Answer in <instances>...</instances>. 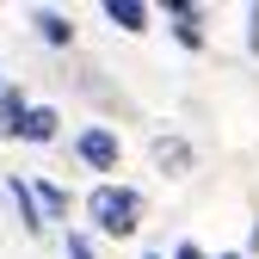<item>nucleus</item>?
Instances as JSON below:
<instances>
[{
  "label": "nucleus",
  "instance_id": "1",
  "mask_svg": "<svg viewBox=\"0 0 259 259\" xmlns=\"http://www.w3.org/2000/svg\"><path fill=\"white\" fill-rule=\"evenodd\" d=\"M142 216H148V204H142L136 185L99 179V185L87 191V222H93V235H105V241H130V235L142 229Z\"/></svg>",
  "mask_w": 259,
  "mask_h": 259
},
{
  "label": "nucleus",
  "instance_id": "2",
  "mask_svg": "<svg viewBox=\"0 0 259 259\" xmlns=\"http://www.w3.org/2000/svg\"><path fill=\"white\" fill-rule=\"evenodd\" d=\"M74 154H80V167H93V173H117L123 167V142H117L111 123H87L74 136Z\"/></svg>",
  "mask_w": 259,
  "mask_h": 259
},
{
  "label": "nucleus",
  "instance_id": "3",
  "mask_svg": "<svg viewBox=\"0 0 259 259\" xmlns=\"http://www.w3.org/2000/svg\"><path fill=\"white\" fill-rule=\"evenodd\" d=\"M7 198H13V210H19V229H25V235H44V229H50V222H44V204H37V191H31V179L7 173Z\"/></svg>",
  "mask_w": 259,
  "mask_h": 259
},
{
  "label": "nucleus",
  "instance_id": "4",
  "mask_svg": "<svg viewBox=\"0 0 259 259\" xmlns=\"http://www.w3.org/2000/svg\"><path fill=\"white\" fill-rule=\"evenodd\" d=\"M167 19H173V44H179V50H204V7H191V0H167Z\"/></svg>",
  "mask_w": 259,
  "mask_h": 259
},
{
  "label": "nucleus",
  "instance_id": "5",
  "mask_svg": "<svg viewBox=\"0 0 259 259\" xmlns=\"http://www.w3.org/2000/svg\"><path fill=\"white\" fill-rule=\"evenodd\" d=\"M31 25H37V37H44L50 50H68V44H74V19L62 13V7H37V13H31Z\"/></svg>",
  "mask_w": 259,
  "mask_h": 259
},
{
  "label": "nucleus",
  "instance_id": "6",
  "mask_svg": "<svg viewBox=\"0 0 259 259\" xmlns=\"http://www.w3.org/2000/svg\"><path fill=\"white\" fill-rule=\"evenodd\" d=\"M25 117H31V99L19 87H7V93H0V142H19L25 136Z\"/></svg>",
  "mask_w": 259,
  "mask_h": 259
},
{
  "label": "nucleus",
  "instance_id": "7",
  "mask_svg": "<svg viewBox=\"0 0 259 259\" xmlns=\"http://www.w3.org/2000/svg\"><path fill=\"white\" fill-rule=\"evenodd\" d=\"M31 191H37V204H44V222H68V216H74V191H68V185L31 179Z\"/></svg>",
  "mask_w": 259,
  "mask_h": 259
},
{
  "label": "nucleus",
  "instance_id": "8",
  "mask_svg": "<svg viewBox=\"0 0 259 259\" xmlns=\"http://www.w3.org/2000/svg\"><path fill=\"white\" fill-rule=\"evenodd\" d=\"M62 136V111L56 105H31V117H25V136L19 142H31V148H50Z\"/></svg>",
  "mask_w": 259,
  "mask_h": 259
},
{
  "label": "nucleus",
  "instance_id": "9",
  "mask_svg": "<svg viewBox=\"0 0 259 259\" xmlns=\"http://www.w3.org/2000/svg\"><path fill=\"white\" fill-rule=\"evenodd\" d=\"M105 19H111L117 31H130V37H136V31H148L154 7H148V0H105Z\"/></svg>",
  "mask_w": 259,
  "mask_h": 259
},
{
  "label": "nucleus",
  "instance_id": "10",
  "mask_svg": "<svg viewBox=\"0 0 259 259\" xmlns=\"http://www.w3.org/2000/svg\"><path fill=\"white\" fill-rule=\"evenodd\" d=\"M154 160H160V173H191V148L179 142V136H154Z\"/></svg>",
  "mask_w": 259,
  "mask_h": 259
},
{
  "label": "nucleus",
  "instance_id": "11",
  "mask_svg": "<svg viewBox=\"0 0 259 259\" xmlns=\"http://www.w3.org/2000/svg\"><path fill=\"white\" fill-rule=\"evenodd\" d=\"M62 259H93V235L87 229H68V235H62Z\"/></svg>",
  "mask_w": 259,
  "mask_h": 259
},
{
  "label": "nucleus",
  "instance_id": "12",
  "mask_svg": "<svg viewBox=\"0 0 259 259\" xmlns=\"http://www.w3.org/2000/svg\"><path fill=\"white\" fill-rule=\"evenodd\" d=\"M167 259H210V253H204V247H198V241H179V247H173V253H167Z\"/></svg>",
  "mask_w": 259,
  "mask_h": 259
},
{
  "label": "nucleus",
  "instance_id": "13",
  "mask_svg": "<svg viewBox=\"0 0 259 259\" xmlns=\"http://www.w3.org/2000/svg\"><path fill=\"white\" fill-rule=\"evenodd\" d=\"M247 50L259 56V7H247Z\"/></svg>",
  "mask_w": 259,
  "mask_h": 259
},
{
  "label": "nucleus",
  "instance_id": "14",
  "mask_svg": "<svg viewBox=\"0 0 259 259\" xmlns=\"http://www.w3.org/2000/svg\"><path fill=\"white\" fill-rule=\"evenodd\" d=\"M247 247H253V253H259V222H253V241H247Z\"/></svg>",
  "mask_w": 259,
  "mask_h": 259
},
{
  "label": "nucleus",
  "instance_id": "15",
  "mask_svg": "<svg viewBox=\"0 0 259 259\" xmlns=\"http://www.w3.org/2000/svg\"><path fill=\"white\" fill-rule=\"evenodd\" d=\"M216 259H247V253H216Z\"/></svg>",
  "mask_w": 259,
  "mask_h": 259
},
{
  "label": "nucleus",
  "instance_id": "16",
  "mask_svg": "<svg viewBox=\"0 0 259 259\" xmlns=\"http://www.w3.org/2000/svg\"><path fill=\"white\" fill-rule=\"evenodd\" d=\"M142 259H167V253H142Z\"/></svg>",
  "mask_w": 259,
  "mask_h": 259
},
{
  "label": "nucleus",
  "instance_id": "17",
  "mask_svg": "<svg viewBox=\"0 0 259 259\" xmlns=\"http://www.w3.org/2000/svg\"><path fill=\"white\" fill-rule=\"evenodd\" d=\"M0 93H7V80H0Z\"/></svg>",
  "mask_w": 259,
  "mask_h": 259
}]
</instances>
